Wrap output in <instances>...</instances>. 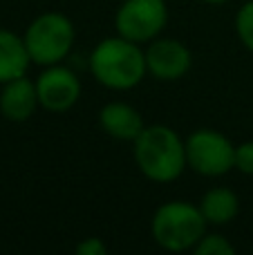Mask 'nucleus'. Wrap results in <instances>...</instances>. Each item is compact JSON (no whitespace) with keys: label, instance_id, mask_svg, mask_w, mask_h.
Instances as JSON below:
<instances>
[{"label":"nucleus","instance_id":"nucleus-13","mask_svg":"<svg viewBox=\"0 0 253 255\" xmlns=\"http://www.w3.org/2000/svg\"><path fill=\"white\" fill-rule=\"evenodd\" d=\"M193 253L195 255H233L236 253V247H233V242H229V238H224L222 233H209V231H206L200 242L195 244Z\"/></svg>","mask_w":253,"mask_h":255},{"label":"nucleus","instance_id":"nucleus-17","mask_svg":"<svg viewBox=\"0 0 253 255\" xmlns=\"http://www.w3.org/2000/svg\"><path fill=\"white\" fill-rule=\"evenodd\" d=\"M202 2H206V4H215V7H218V4H227L229 0H202Z\"/></svg>","mask_w":253,"mask_h":255},{"label":"nucleus","instance_id":"nucleus-6","mask_svg":"<svg viewBox=\"0 0 253 255\" xmlns=\"http://www.w3.org/2000/svg\"><path fill=\"white\" fill-rule=\"evenodd\" d=\"M168 25L166 0H124L115 13V29L119 36L139 45H148L161 36Z\"/></svg>","mask_w":253,"mask_h":255},{"label":"nucleus","instance_id":"nucleus-1","mask_svg":"<svg viewBox=\"0 0 253 255\" xmlns=\"http://www.w3.org/2000/svg\"><path fill=\"white\" fill-rule=\"evenodd\" d=\"M90 74L99 85L115 92L132 90L148 76L143 45L132 43L124 36L101 38L88 58Z\"/></svg>","mask_w":253,"mask_h":255},{"label":"nucleus","instance_id":"nucleus-14","mask_svg":"<svg viewBox=\"0 0 253 255\" xmlns=\"http://www.w3.org/2000/svg\"><path fill=\"white\" fill-rule=\"evenodd\" d=\"M236 34L240 43L253 52V0L245 2L236 13Z\"/></svg>","mask_w":253,"mask_h":255},{"label":"nucleus","instance_id":"nucleus-4","mask_svg":"<svg viewBox=\"0 0 253 255\" xmlns=\"http://www.w3.org/2000/svg\"><path fill=\"white\" fill-rule=\"evenodd\" d=\"M22 38H25L31 63L47 67L63 63L72 54L76 29L70 16L61 11H45L27 25Z\"/></svg>","mask_w":253,"mask_h":255},{"label":"nucleus","instance_id":"nucleus-5","mask_svg":"<svg viewBox=\"0 0 253 255\" xmlns=\"http://www.w3.org/2000/svg\"><path fill=\"white\" fill-rule=\"evenodd\" d=\"M236 161V145L227 134L213 128H200L186 136V163L202 177H224Z\"/></svg>","mask_w":253,"mask_h":255},{"label":"nucleus","instance_id":"nucleus-9","mask_svg":"<svg viewBox=\"0 0 253 255\" xmlns=\"http://www.w3.org/2000/svg\"><path fill=\"white\" fill-rule=\"evenodd\" d=\"M38 108L40 103L38 92H36V81L27 79V74L4 83L0 90V115L7 121L22 124V121L31 119Z\"/></svg>","mask_w":253,"mask_h":255},{"label":"nucleus","instance_id":"nucleus-8","mask_svg":"<svg viewBox=\"0 0 253 255\" xmlns=\"http://www.w3.org/2000/svg\"><path fill=\"white\" fill-rule=\"evenodd\" d=\"M143 52H146L148 76L161 81V83H173V81L184 79L193 67L191 49L177 38L157 36L155 40L146 45Z\"/></svg>","mask_w":253,"mask_h":255},{"label":"nucleus","instance_id":"nucleus-15","mask_svg":"<svg viewBox=\"0 0 253 255\" xmlns=\"http://www.w3.org/2000/svg\"><path fill=\"white\" fill-rule=\"evenodd\" d=\"M238 172L247 177H253V141H242L236 145V161H233Z\"/></svg>","mask_w":253,"mask_h":255},{"label":"nucleus","instance_id":"nucleus-2","mask_svg":"<svg viewBox=\"0 0 253 255\" xmlns=\"http://www.w3.org/2000/svg\"><path fill=\"white\" fill-rule=\"evenodd\" d=\"M132 157L139 172L155 184H170L179 179L186 163V139L170 126H146L132 141Z\"/></svg>","mask_w":253,"mask_h":255},{"label":"nucleus","instance_id":"nucleus-12","mask_svg":"<svg viewBox=\"0 0 253 255\" xmlns=\"http://www.w3.org/2000/svg\"><path fill=\"white\" fill-rule=\"evenodd\" d=\"M31 56L27 52L25 38L16 31L0 29V85L27 74Z\"/></svg>","mask_w":253,"mask_h":255},{"label":"nucleus","instance_id":"nucleus-11","mask_svg":"<svg viewBox=\"0 0 253 255\" xmlns=\"http://www.w3.org/2000/svg\"><path fill=\"white\" fill-rule=\"evenodd\" d=\"M197 206H200L209 226H227L240 213V197H238V193L233 188L213 186V188H209L202 195Z\"/></svg>","mask_w":253,"mask_h":255},{"label":"nucleus","instance_id":"nucleus-10","mask_svg":"<svg viewBox=\"0 0 253 255\" xmlns=\"http://www.w3.org/2000/svg\"><path fill=\"white\" fill-rule=\"evenodd\" d=\"M99 126L117 141H134L146 128L141 112L126 101H110L99 110Z\"/></svg>","mask_w":253,"mask_h":255},{"label":"nucleus","instance_id":"nucleus-16","mask_svg":"<svg viewBox=\"0 0 253 255\" xmlns=\"http://www.w3.org/2000/svg\"><path fill=\"white\" fill-rule=\"evenodd\" d=\"M76 255H106L108 253V244L101 238H83L76 244Z\"/></svg>","mask_w":253,"mask_h":255},{"label":"nucleus","instance_id":"nucleus-7","mask_svg":"<svg viewBox=\"0 0 253 255\" xmlns=\"http://www.w3.org/2000/svg\"><path fill=\"white\" fill-rule=\"evenodd\" d=\"M36 92H38V103L43 110L52 115H63L79 103L83 85L76 72H72L63 63H56V65L43 67V72L36 76Z\"/></svg>","mask_w":253,"mask_h":255},{"label":"nucleus","instance_id":"nucleus-3","mask_svg":"<svg viewBox=\"0 0 253 255\" xmlns=\"http://www.w3.org/2000/svg\"><path fill=\"white\" fill-rule=\"evenodd\" d=\"M206 229L209 224L200 206L186 199H170L161 204L150 220V235L155 244L170 253L193 251Z\"/></svg>","mask_w":253,"mask_h":255}]
</instances>
